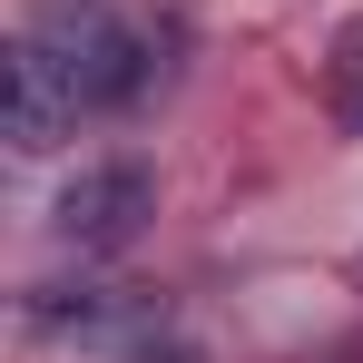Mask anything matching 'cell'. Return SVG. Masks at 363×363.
<instances>
[{"instance_id": "1", "label": "cell", "mask_w": 363, "mask_h": 363, "mask_svg": "<svg viewBox=\"0 0 363 363\" xmlns=\"http://www.w3.org/2000/svg\"><path fill=\"white\" fill-rule=\"evenodd\" d=\"M147 216H157V167L118 147V157H89V167L60 186V206H50V236H60L69 255H128Z\"/></svg>"}, {"instance_id": "2", "label": "cell", "mask_w": 363, "mask_h": 363, "mask_svg": "<svg viewBox=\"0 0 363 363\" xmlns=\"http://www.w3.org/2000/svg\"><path fill=\"white\" fill-rule=\"evenodd\" d=\"M79 118H89L79 69H69L60 50H50L30 20H20V30H10V147H20V157H50Z\"/></svg>"}, {"instance_id": "3", "label": "cell", "mask_w": 363, "mask_h": 363, "mask_svg": "<svg viewBox=\"0 0 363 363\" xmlns=\"http://www.w3.org/2000/svg\"><path fill=\"white\" fill-rule=\"evenodd\" d=\"M167 304L147 285H30L20 295V334L30 344H128L147 334Z\"/></svg>"}, {"instance_id": "4", "label": "cell", "mask_w": 363, "mask_h": 363, "mask_svg": "<svg viewBox=\"0 0 363 363\" xmlns=\"http://www.w3.org/2000/svg\"><path fill=\"white\" fill-rule=\"evenodd\" d=\"M354 275H363V255H354Z\"/></svg>"}]
</instances>
